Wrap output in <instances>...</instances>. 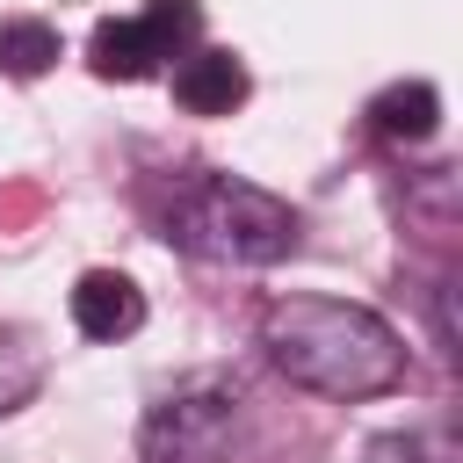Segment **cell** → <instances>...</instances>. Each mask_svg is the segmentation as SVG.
Wrapping results in <instances>:
<instances>
[{
	"label": "cell",
	"mask_w": 463,
	"mask_h": 463,
	"mask_svg": "<svg viewBox=\"0 0 463 463\" xmlns=\"http://www.w3.org/2000/svg\"><path fill=\"white\" fill-rule=\"evenodd\" d=\"M260 347L289 383L318 398H383L405 376V340L391 318L347 297H275L260 311Z\"/></svg>",
	"instance_id": "1"
},
{
	"label": "cell",
	"mask_w": 463,
	"mask_h": 463,
	"mask_svg": "<svg viewBox=\"0 0 463 463\" xmlns=\"http://www.w3.org/2000/svg\"><path fill=\"white\" fill-rule=\"evenodd\" d=\"M159 232L166 246L195 253V260H232V268H268L297 246V210L239 174H174L159 195Z\"/></svg>",
	"instance_id": "2"
},
{
	"label": "cell",
	"mask_w": 463,
	"mask_h": 463,
	"mask_svg": "<svg viewBox=\"0 0 463 463\" xmlns=\"http://www.w3.org/2000/svg\"><path fill=\"white\" fill-rule=\"evenodd\" d=\"M232 427H239V383L224 369H195L145 412L137 456L145 463H217L232 449Z\"/></svg>",
	"instance_id": "3"
},
{
	"label": "cell",
	"mask_w": 463,
	"mask_h": 463,
	"mask_svg": "<svg viewBox=\"0 0 463 463\" xmlns=\"http://www.w3.org/2000/svg\"><path fill=\"white\" fill-rule=\"evenodd\" d=\"M188 36H195V0H152L145 14L101 22L94 43H87V58H94L101 80H145V72H159Z\"/></svg>",
	"instance_id": "4"
},
{
	"label": "cell",
	"mask_w": 463,
	"mask_h": 463,
	"mask_svg": "<svg viewBox=\"0 0 463 463\" xmlns=\"http://www.w3.org/2000/svg\"><path fill=\"white\" fill-rule=\"evenodd\" d=\"M72 326L87 340H130L145 326V289L123 268H87L72 282Z\"/></svg>",
	"instance_id": "5"
},
{
	"label": "cell",
	"mask_w": 463,
	"mask_h": 463,
	"mask_svg": "<svg viewBox=\"0 0 463 463\" xmlns=\"http://www.w3.org/2000/svg\"><path fill=\"white\" fill-rule=\"evenodd\" d=\"M246 65L232 58V51H188L181 65H174V101L188 109V116H232L239 101H246Z\"/></svg>",
	"instance_id": "6"
},
{
	"label": "cell",
	"mask_w": 463,
	"mask_h": 463,
	"mask_svg": "<svg viewBox=\"0 0 463 463\" xmlns=\"http://www.w3.org/2000/svg\"><path fill=\"white\" fill-rule=\"evenodd\" d=\"M43 376H51V354H43V340H36L29 326L0 318V420H7V412H22V405L43 391Z\"/></svg>",
	"instance_id": "7"
},
{
	"label": "cell",
	"mask_w": 463,
	"mask_h": 463,
	"mask_svg": "<svg viewBox=\"0 0 463 463\" xmlns=\"http://www.w3.org/2000/svg\"><path fill=\"white\" fill-rule=\"evenodd\" d=\"M369 116H376L383 137L420 145V137H434V123H441V94H434L427 80H398V87H383V94L369 101Z\"/></svg>",
	"instance_id": "8"
},
{
	"label": "cell",
	"mask_w": 463,
	"mask_h": 463,
	"mask_svg": "<svg viewBox=\"0 0 463 463\" xmlns=\"http://www.w3.org/2000/svg\"><path fill=\"white\" fill-rule=\"evenodd\" d=\"M58 51H65V43H58L51 22H36V14L0 22V72H7V80H36V72H51Z\"/></svg>",
	"instance_id": "9"
}]
</instances>
